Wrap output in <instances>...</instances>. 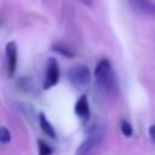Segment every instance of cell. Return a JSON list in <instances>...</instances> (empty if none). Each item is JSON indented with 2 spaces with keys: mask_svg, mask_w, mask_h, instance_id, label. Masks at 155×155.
Returning a JSON list of instances; mask_svg holds the SVG:
<instances>
[{
  "mask_svg": "<svg viewBox=\"0 0 155 155\" xmlns=\"http://www.w3.org/2000/svg\"><path fill=\"white\" fill-rule=\"evenodd\" d=\"M105 136V128L101 124H94L90 127L88 134L85 138V140L79 145L76 150V155H87L91 153L94 148H97L104 139Z\"/></svg>",
  "mask_w": 155,
  "mask_h": 155,
  "instance_id": "2",
  "label": "cell"
},
{
  "mask_svg": "<svg viewBox=\"0 0 155 155\" xmlns=\"http://www.w3.org/2000/svg\"><path fill=\"white\" fill-rule=\"evenodd\" d=\"M10 140H11V133H10V131H8L6 127L1 126V127H0V143L6 144V143H8Z\"/></svg>",
  "mask_w": 155,
  "mask_h": 155,
  "instance_id": "12",
  "label": "cell"
},
{
  "mask_svg": "<svg viewBox=\"0 0 155 155\" xmlns=\"http://www.w3.org/2000/svg\"><path fill=\"white\" fill-rule=\"evenodd\" d=\"M94 78L98 88L107 96H114L117 90L116 76L114 74L113 67L107 58L98 62L94 69Z\"/></svg>",
  "mask_w": 155,
  "mask_h": 155,
  "instance_id": "1",
  "label": "cell"
},
{
  "mask_svg": "<svg viewBox=\"0 0 155 155\" xmlns=\"http://www.w3.org/2000/svg\"><path fill=\"white\" fill-rule=\"evenodd\" d=\"M132 6L137 8V11L155 18V1L153 0H130Z\"/></svg>",
  "mask_w": 155,
  "mask_h": 155,
  "instance_id": "7",
  "label": "cell"
},
{
  "mask_svg": "<svg viewBox=\"0 0 155 155\" xmlns=\"http://www.w3.org/2000/svg\"><path fill=\"white\" fill-rule=\"evenodd\" d=\"M120 130L122 132V134L125 137H131L133 134V128H132V125L125 120V119H121L120 120Z\"/></svg>",
  "mask_w": 155,
  "mask_h": 155,
  "instance_id": "10",
  "label": "cell"
},
{
  "mask_svg": "<svg viewBox=\"0 0 155 155\" xmlns=\"http://www.w3.org/2000/svg\"><path fill=\"white\" fill-rule=\"evenodd\" d=\"M59 76H61L59 65L56 58L50 57L46 63V69H45V75H44V81H42L44 90H50L51 87L56 86L59 81Z\"/></svg>",
  "mask_w": 155,
  "mask_h": 155,
  "instance_id": "4",
  "label": "cell"
},
{
  "mask_svg": "<svg viewBox=\"0 0 155 155\" xmlns=\"http://www.w3.org/2000/svg\"><path fill=\"white\" fill-rule=\"evenodd\" d=\"M39 125H40V128L42 130V132L46 136H48L50 138H53V139L56 138V131H54L53 126L51 125V122L47 120L45 113H42V111L39 114Z\"/></svg>",
  "mask_w": 155,
  "mask_h": 155,
  "instance_id": "8",
  "label": "cell"
},
{
  "mask_svg": "<svg viewBox=\"0 0 155 155\" xmlns=\"http://www.w3.org/2000/svg\"><path fill=\"white\" fill-rule=\"evenodd\" d=\"M149 137H150V140L155 144V124L149 127Z\"/></svg>",
  "mask_w": 155,
  "mask_h": 155,
  "instance_id": "13",
  "label": "cell"
},
{
  "mask_svg": "<svg viewBox=\"0 0 155 155\" xmlns=\"http://www.w3.org/2000/svg\"><path fill=\"white\" fill-rule=\"evenodd\" d=\"M80 1L86 6H92V4H93V0H80Z\"/></svg>",
  "mask_w": 155,
  "mask_h": 155,
  "instance_id": "14",
  "label": "cell"
},
{
  "mask_svg": "<svg viewBox=\"0 0 155 155\" xmlns=\"http://www.w3.org/2000/svg\"><path fill=\"white\" fill-rule=\"evenodd\" d=\"M6 53V69L8 78H13L17 69V45L15 41H10L5 48Z\"/></svg>",
  "mask_w": 155,
  "mask_h": 155,
  "instance_id": "5",
  "label": "cell"
},
{
  "mask_svg": "<svg viewBox=\"0 0 155 155\" xmlns=\"http://www.w3.org/2000/svg\"><path fill=\"white\" fill-rule=\"evenodd\" d=\"M68 79L75 88H78V90L86 88L91 81L90 69L82 64L74 65L68 70Z\"/></svg>",
  "mask_w": 155,
  "mask_h": 155,
  "instance_id": "3",
  "label": "cell"
},
{
  "mask_svg": "<svg viewBox=\"0 0 155 155\" xmlns=\"http://www.w3.org/2000/svg\"><path fill=\"white\" fill-rule=\"evenodd\" d=\"M74 110H75V114L80 117V120L82 122H86L90 119L91 111H90V104H88V99H87L86 94H82L79 97V99L75 103Z\"/></svg>",
  "mask_w": 155,
  "mask_h": 155,
  "instance_id": "6",
  "label": "cell"
},
{
  "mask_svg": "<svg viewBox=\"0 0 155 155\" xmlns=\"http://www.w3.org/2000/svg\"><path fill=\"white\" fill-rule=\"evenodd\" d=\"M52 48H53V51L58 52L59 54H62V56H64V57H68V58L74 57V52H73L70 48H68L65 45H63V44H54V45L52 46Z\"/></svg>",
  "mask_w": 155,
  "mask_h": 155,
  "instance_id": "9",
  "label": "cell"
},
{
  "mask_svg": "<svg viewBox=\"0 0 155 155\" xmlns=\"http://www.w3.org/2000/svg\"><path fill=\"white\" fill-rule=\"evenodd\" d=\"M38 150H39V155H52L53 153L52 148L42 139L38 140Z\"/></svg>",
  "mask_w": 155,
  "mask_h": 155,
  "instance_id": "11",
  "label": "cell"
}]
</instances>
